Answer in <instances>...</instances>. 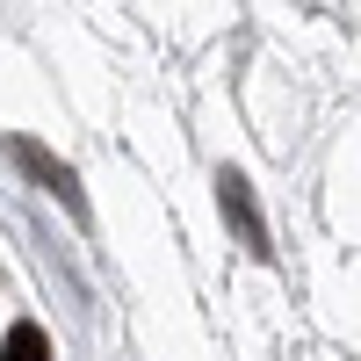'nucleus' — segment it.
<instances>
[{
  "instance_id": "nucleus-1",
  "label": "nucleus",
  "mask_w": 361,
  "mask_h": 361,
  "mask_svg": "<svg viewBox=\"0 0 361 361\" xmlns=\"http://www.w3.org/2000/svg\"><path fill=\"white\" fill-rule=\"evenodd\" d=\"M0 361H51V340L37 333V325H15L8 347H0Z\"/></svg>"
}]
</instances>
